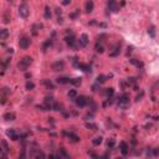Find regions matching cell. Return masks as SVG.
<instances>
[{"mask_svg":"<svg viewBox=\"0 0 159 159\" xmlns=\"http://www.w3.org/2000/svg\"><path fill=\"white\" fill-rule=\"evenodd\" d=\"M31 63H32V57L25 56L19 61V63H17V68H19L20 71L25 72V71H28V68L30 67V65H31Z\"/></svg>","mask_w":159,"mask_h":159,"instance_id":"obj_1","label":"cell"},{"mask_svg":"<svg viewBox=\"0 0 159 159\" xmlns=\"http://www.w3.org/2000/svg\"><path fill=\"white\" fill-rule=\"evenodd\" d=\"M65 40H66V44H67L70 47H72L75 50L78 49V46L76 44V37H75V35L72 31H67V36L65 37Z\"/></svg>","mask_w":159,"mask_h":159,"instance_id":"obj_2","label":"cell"},{"mask_svg":"<svg viewBox=\"0 0 159 159\" xmlns=\"http://www.w3.org/2000/svg\"><path fill=\"white\" fill-rule=\"evenodd\" d=\"M29 14H30V8H29L28 3H21L20 6H19V15L23 17V19H26L29 16Z\"/></svg>","mask_w":159,"mask_h":159,"instance_id":"obj_3","label":"cell"},{"mask_svg":"<svg viewBox=\"0 0 159 159\" xmlns=\"http://www.w3.org/2000/svg\"><path fill=\"white\" fill-rule=\"evenodd\" d=\"M117 104H118L119 107L125 108L129 104V96H128L127 93H122V95L118 97V100H117Z\"/></svg>","mask_w":159,"mask_h":159,"instance_id":"obj_4","label":"cell"},{"mask_svg":"<svg viewBox=\"0 0 159 159\" xmlns=\"http://www.w3.org/2000/svg\"><path fill=\"white\" fill-rule=\"evenodd\" d=\"M30 44H31V40L29 39L28 36H23V37H20V40H19V47H20L21 50L29 49Z\"/></svg>","mask_w":159,"mask_h":159,"instance_id":"obj_5","label":"cell"},{"mask_svg":"<svg viewBox=\"0 0 159 159\" xmlns=\"http://www.w3.org/2000/svg\"><path fill=\"white\" fill-rule=\"evenodd\" d=\"M10 95V88H8V87H3V90H1V104L4 106L6 103V100H8V96Z\"/></svg>","mask_w":159,"mask_h":159,"instance_id":"obj_6","label":"cell"},{"mask_svg":"<svg viewBox=\"0 0 159 159\" xmlns=\"http://www.w3.org/2000/svg\"><path fill=\"white\" fill-rule=\"evenodd\" d=\"M87 97H85V96H78L76 100H75V103L80 108H82V107H85L86 104H87Z\"/></svg>","mask_w":159,"mask_h":159,"instance_id":"obj_7","label":"cell"},{"mask_svg":"<svg viewBox=\"0 0 159 159\" xmlns=\"http://www.w3.org/2000/svg\"><path fill=\"white\" fill-rule=\"evenodd\" d=\"M63 134H67V138L70 142L72 143H78L80 142V137L76 134V133H74V132H63Z\"/></svg>","mask_w":159,"mask_h":159,"instance_id":"obj_8","label":"cell"},{"mask_svg":"<svg viewBox=\"0 0 159 159\" xmlns=\"http://www.w3.org/2000/svg\"><path fill=\"white\" fill-rule=\"evenodd\" d=\"M51 68L54 70V71H62L63 68H65V62H63L62 60H58V61L52 63Z\"/></svg>","mask_w":159,"mask_h":159,"instance_id":"obj_9","label":"cell"},{"mask_svg":"<svg viewBox=\"0 0 159 159\" xmlns=\"http://www.w3.org/2000/svg\"><path fill=\"white\" fill-rule=\"evenodd\" d=\"M107 6H108V10H111L112 12H117L119 10L118 4H117L114 0H111V1H108V3H107Z\"/></svg>","mask_w":159,"mask_h":159,"instance_id":"obj_10","label":"cell"},{"mask_svg":"<svg viewBox=\"0 0 159 159\" xmlns=\"http://www.w3.org/2000/svg\"><path fill=\"white\" fill-rule=\"evenodd\" d=\"M6 134H8V136L10 137V139H11V141H19V138H20V134H17L16 133V131H15V129H8V131H6Z\"/></svg>","mask_w":159,"mask_h":159,"instance_id":"obj_11","label":"cell"},{"mask_svg":"<svg viewBox=\"0 0 159 159\" xmlns=\"http://www.w3.org/2000/svg\"><path fill=\"white\" fill-rule=\"evenodd\" d=\"M3 119L6 121V122H12V121L16 119V114L14 113V112H6V113H4V116H3Z\"/></svg>","mask_w":159,"mask_h":159,"instance_id":"obj_12","label":"cell"},{"mask_svg":"<svg viewBox=\"0 0 159 159\" xmlns=\"http://www.w3.org/2000/svg\"><path fill=\"white\" fill-rule=\"evenodd\" d=\"M88 45V35L87 34H82L80 36V46L82 47H86Z\"/></svg>","mask_w":159,"mask_h":159,"instance_id":"obj_13","label":"cell"},{"mask_svg":"<svg viewBox=\"0 0 159 159\" xmlns=\"http://www.w3.org/2000/svg\"><path fill=\"white\" fill-rule=\"evenodd\" d=\"M119 149H121V153L123 154V155H128V153H129V150H128V144L125 142H121L119 143Z\"/></svg>","mask_w":159,"mask_h":159,"instance_id":"obj_14","label":"cell"},{"mask_svg":"<svg viewBox=\"0 0 159 159\" xmlns=\"http://www.w3.org/2000/svg\"><path fill=\"white\" fill-rule=\"evenodd\" d=\"M40 29H42V25H41V24H34L32 28H31V34L34 35V36H36V35L39 34Z\"/></svg>","mask_w":159,"mask_h":159,"instance_id":"obj_15","label":"cell"},{"mask_svg":"<svg viewBox=\"0 0 159 159\" xmlns=\"http://www.w3.org/2000/svg\"><path fill=\"white\" fill-rule=\"evenodd\" d=\"M87 104H88V107H90V109H91L92 112H95L97 109V103L93 101V98H88L87 100Z\"/></svg>","mask_w":159,"mask_h":159,"instance_id":"obj_16","label":"cell"},{"mask_svg":"<svg viewBox=\"0 0 159 159\" xmlns=\"http://www.w3.org/2000/svg\"><path fill=\"white\" fill-rule=\"evenodd\" d=\"M56 82L60 85H66V83H71V78L70 77H58L56 80Z\"/></svg>","mask_w":159,"mask_h":159,"instance_id":"obj_17","label":"cell"},{"mask_svg":"<svg viewBox=\"0 0 159 159\" xmlns=\"http://www.w3.org/2000/svg\"><path fill=\"white\" fill-rule=\"evenodd\" d=\"M8 37H9V31L6 29H1V31H0V40L1 41H6Z\"/></svg>","mask_w":159,"mask_h":159,"instance_id":"obj_18","label":"cell"},{"mask_svg":"<svg viewBox=\"0 0 159 159\" xmlns=\"http://www.w3.org/2000/svg\"><path fill=\"white\" fill-rule=\"evenodd\" d=\"M58 155H60L62 159H70V155H68L67 150H66L65 148H60V150H58Z\"/></svg>","mask_w":159,"mask_h":159,"instance_id":"obj_19","label":"cell"},{"mask_svg":"<svg viewBox=\"0 0 159 159\" xmlns=\"http://www.w3.org/2000/svg\"><path fill=\"white\" fill-rule=\"evenodd\" d=\"M3 23L4 24L10 23V11H9V10H5L4 14H3Z\"/></svg>","mask_w":159,"mask_h":159,"instance_id":"obj_20","label":"cell"},{"mask_svg":"<svg viewBox=\"0 0 159 159\" xmlns=\"http://www.w3.org/2000/svg\"><path fill=\"white\" fill-rule=\"evenodd\" d=\"M78 68H80V70H82L83 72H87V74L92 71V70H91V66H90V65H86V63H80V65H78Z\"/></svg>","mask_w":159,"mask_h":159,"instance_id":"obj_21","label":"cell"},{"mask_svg":"<svg viewBox=\"0 0 159 159\" xmlns=\"http://www.w3.org/2000/svg\"><path fill=\"white\" fill-rule=\"evenodd\" d=\"M85 8H86V11L87 12H92L93 11V8H95L93 1H87V3L85 4Z\"/></svg>","mask_w":159,"mask_h":159,"instance_id":"obj_22","label":"cell"},{"mask_svg":"<svg viewBox=\"0 0 159 159\" xmlns=\"http://www.w3.org/2000/svg\"><path fill=\"white\" fill-rule=\"evenodd\" d=\"M1 147H3V149H1V152H5V153H8V152H10V147L8 145V142H6L5 139H3V141H1Z\"/></svg>","mask_w":159,"mask_h":159,"instance_id":"obj_23","label":"cell"},{"mask_svg":"<svg viewBox=\"0 0 159 159\" xmlns=\"http://www.w3.org/2000/svg\"><path fill=\"white\" fill-rule=\"evenodd\" d=\"M9 63H10V58H5L4 61H3V63H1V67H3V72H1V75L5 74L6 68H8V66H9Z\"/></svg>","mask_w":159,"mask_h":159,"instance_id":"obj_24","label":"cell"},{"mask_svg":"<svg viewBox=\"0 0 159 159\" xmlns=\"http://www.w3.org/2000/svg\"><path fill=\"white\" fill-rule=\"evenodd\" d=\"M51 10H50V8L49 6H45V12H44V17H45L46 20H50L51 19Z\"/></svg>","mask_w":159,"mask_h":159,"instance_id":"obj_25","label":"cell"},{"mask_svg":"<svg viewBox=\"0 0 159 159\" xmlns=\"http://www.w3.org/2000/svg\"><path fill=\"white\" fill-rule=\"evenodd\" d=\"M119 52H121V46H117V47H114L113 51L109 52V56L111 57H116L119 55Z\"/></svg>","mask_w":159,"mask_h":159,"instance_id":"obj_26","label":"cell"},{"mask_svg":"<svg viewBox=\"0 0 159 159\" xmlns=\"http://www.w3.org/2000/svg\"><path fill=\"white\" fill-rule=\"evenodd\" d=\"M129 62L132 63V65H134V66H137V67L139 68H143V62H141V61H138V60H136V58H131L129 60Z\"/></svg>","mask_w":159,"mask_h":159,"instance_id":"obj_27","label":"cell"},{"mask_svg":"<svg viewBox=\"0 0 159 159\" xmlns=\"http://www.w3.org/2000/svg\"><path fill=\"white\" fill-rule=\"evenodd\" d=\"M51 45H52V39L50 37V39H47L45 42H44V45H42V50L46 51V50H47V47H50Z\"/></svg>","mask_w":159,"mask_h":159,"instance_id":"obj_28","label":"cell"},{"mask_svg":"<svg viewBox=\"0 0 159 159\" xmlns=\"http://www.w3.org/2000/svg\"><path fill=\"white\" fill-rule=\"evenodd\" d=\"M86 128H88V129H91V131L93 132H96L98 131V127H97V124H95V123H86Z\"/></svg>","mask_w":159,"mask_h":159,"instance_id":"obj_29","label":"cell"},{"mask_svg":"<svg viewBox=\"0 0 159 159\" xmlns=\"http://www.w3.org/2000/svg\"><path fill=\"white\" fill-rule=\"evenodd\" d=\"M68 97H70L72 101H75V100L77 98V91H76V90H70V91H68Z\"/></svg>","mask_w":159,"mask_h":159,"instance_id":"obj_30","label":"cell"},{"mask_svg":"<svg viewBox=\"0 0 159 159\" xmlns=\"http://www.w3.org/2000/svg\"><path fill=\"white\" fill-rule=\"evenodd\" d=\"M78 16H80V10L78 9H76L74 12H71V14H70V19H72V20H76Z\"/></svg>","mask_w":159,"mask_h":159,"instance_id":"obj_31","label":"cell"},{"mask_svg":"<svg viewBox=\"0 0 159 159\" xmlns=\"http://www.w3.org/2000/svg\"><path fill=\"white\" fill-rule=\"evenodd\" d=\"M106 78H107V77H106L104 75H100V76L97 77V83H100V85H101V83H104V82L107 81Z\"/></svg>","mask_w":159,"mask_h":159,"instance_id":"obj_32","label":"cell"},{"mask_svg":"<svg viewBox=\"0 0 159 159\" xmlns=\"http://www.w3.org/2000/svg\"><path fill=\"white\" fill-rule=\"evenodd\" d=\"M25 87H26V90H28V91H31V90H34L35 88V83L34 82H31V81H28V82H26V85H25Z\"/></svg>","mask_w":159,"mask_h":159,"instance_id":"obj_33","label":"cell"},{"mask_svg":"<svg viewBox=\"0 0 159 159\" xmlns=\"http://www.w3.org/2000/svg\"><path fill=\"white\" fill-rule=\"evenodd\" d=\"M81 82H82V78H80V77H76V78L71 80V85H74V86L81 85Z\"/></svg>","mask_w":159,"mask_h":159,"instance_id":"obj_34","label":"cell"},{"mask_svg":"<svg viewBox=\"0 0 159 159\" xmlns=\"http://www.w3.org/2000/svg\"><path fill=\"white\" fill-rule=\"evenodd\" d=\"M52 109H54V111H63L62 106H61L58 102H55L54 104H52Z\"/></svg>","mask_w":159,"mask_h":159,"instance_id":"obj_35","label":"cell"},{"mask_svg":"<svg viewBox=\"0 0 159 159\" xmlns=\"http://www.w3.org/2000/svg\"><path fill=\"white\" fill-rule=\"evenodd\" d=\"M148 34H149L150 37H154V36H155V28H154V26H150V28L148 29Z\"/></svg>","mask_w":159,"mask_h":159,"instance_id":"obj_36","label":"cell"},{"mask_svg":"<svg viewBox=\"0 0 159 159\" xmlns=\"http://www.w3.org/2000/svg\"><path fill=\"white\" fill-rule=\"evenodd\" d=\"M92 143H93V145H100V144L102 143V137H97V138H95V139L92 141Z\"/></svg>","mask_w":159,"mask_h":159,"instance_id":"obj_37","label":"cell"},{"mask_svg":"<svg viewBox=\"0 0 159 159\" xmlns=\"http://www.w3.org/2000/svg\"><path fill=\"white\" fill-rule=\"evenodd\" d=\"M106 95H107L108 98H109L111 96H113V95H114V90L112 88V87H109V88H106Z\"/></svg>","mask_w":159,"mask_h":159,"instance_id":"obj_38","label":"cell"},{"mask_svg":"<svg viewBox=\"0 0 159 159\" xmlns=\"http://www.w3.org/2000/svg\"><path fill=\"white\" fill-rule=\"evenodd\" d=\"M25 157H26V149H25V147H23L21 153L19 154V159H25Z\"/></svg>","mask_w":159,"mask_h":159,"instance_id":"obj_39","label":"cell"},{"mask_svg":"<svg viewBox=\"0 0 159 159\" xmlns=\"http://www.w3.org/2000/svg\"><path fill=\"white\" fill-rule=\"evenodd\" d=\"M95 49H96V51H97V52H100V54H102V52L104 51L103 46H102V45H98V42L96 44V47H95Z\"/></svg>","mask_w":159,"mask_h":159,"instance_id":"obj_40","label":"cell"},{"mask_svg":"<svg viewBox=\"0 0 159 159\" xmlns=\"http://www.w3.org/2000/svg\"><path fill=\"white\" fill-rule=\"evenodd\" d=\"M114 144H116L114 139H109V141H108V143H107V145H108V148H109V149H112V148L114 147Z\"/></svg>","mask_w":159,"mask_h":159,"instance_id":"obj_41","label":"cell"},{"mask_svg":"<svg viewBox=\"0 0 159 159\" xmlns=\"http://www.w3.org/2000/svg\"><path fill=\"white\" fill-rule=\"evenodd\" d=\"M143 96H144V91H141V95H138V96L136 97V101H141L143 98Z\"/></svg>","mask_w":159,"mask_h":159,"instance_id":"obj_42","label":"cell"},{"mask_svg":"<svg viewBox=\"0 0 159 159\" xmlns=\"http://www.w3.org/2000/svg\"><path fill=\"white\" fill-rule=\"evenodd\" d=\"M49 159H62V158H61L58 154H52V155H50V157H49Z\"/></svg>","mask_w":159,"mask_h":159,"instance_id":"obj_43","label":"cell"},{"mask_svg":"<svg viewBox=\"0 0 159 159\" xmlns=\"http://www.w3.org/2000/svg\"><path fill=\"white\" fill-rule=\"evenodd\" d=\"M44 83H45V85L47 86L49 88H54V85H52L51 82H49V81H44Z\"/></svg>","mask_w":159,"mask_h":159,"instance_id":"obj_44","label":"cell"},{"mask_svg":"<svg viewBox=\"0 0 159 159\" xmlns=\"http://www.w3.org/2000/svg\"><path fill=\"white\" fill-rule=\"evenodd\" d=\"M153 155H159V148L153 149Z\"/></svg>","mask_w":159,"mask_h":159,"instance_id":"obj_45","label":"cell"},{"mask_svg":"<svg viewBox=\"0 0 159 159\" xmlns=\"http://www.w3.org/2000/svg\"><path fill=\"white\" fill-rule=\"evenodd\" d=\"M100 87V83H96V85L92 86V91H97V88Z\"/></svg>","mask_w":159,"mask_h":159,"instance_id":"obj_46","label":"cell"},{"mask_svg":"<svg viewBox=\"0 0 159 159\" xmlns=\"http://www.w3.org/2000/svg\"><path fill=\"white\" fill-rule=\"evenodd\" d=\"M85 118L86 119H92V118H93V114H90V113H88V114H86V117H85Z\"/></svg>","mask_w":159,"mask_h":159,"instance_id":"obj_47","label":"cell"},{"mask_svg":"<svg viewBox=\"0 0 159 159\" xmlns=\"http://www.w3.org/2000/svg\"><path fill=\"white\" fill-rule=\"evenodd\" d=\"M1 159H8V157H6V153H5V152H1Z\"/></svg>","mask_w":159,"mask_h":159,"instance_id":"obj_48","label":"cell"},{"mask_svg":"<svg viewBox=\"0 0 159 159\" xmlns=\"http://www.w3.org/2000/svg\"><path fill=\"white\" fill-rule=\"evenodd\" d=\"M56 14L57 15H61V14H62V11H61V9H60V8H56Z\"/></svg>","mask_w":159,"mask_h":159,"instance_id":"obj_49","label":"cell"},{"mask_svg":"<svg viewBox=\"0 0 159 159\" xmlns=\"http://www.w3.org/2000/svg\"><path fill=\"white\" fill-rule=\"evenodd\" d=\"M68 4H71V1H70V0H66V1H62V5H68Z\"/></svg>","mask_w":159,"mask_h":159,"instance_id":"obj_50","label":"cell"},{"mask_svg":"<svg viewBox=\"0 0 159 159\" xmlns=\"http://www.w3.org/2000/svg\"><path fill=\"white\" fill-rule=\"evenodd\" d=\"M101 159H108V154L106 153L104 155H102V157H101Z\"/></svg>","mask_w":159,"mask_h":159,"instance_id":"obj_51","label":"cell"},{"mask_svg":"<svg viewBox=\"0 0 159 159\" xmlns=\"http://www.w3.org/2000/svg\"><path fill=\"white\" fill-rule=\"evenodd\" d=\"M8 52H9V54H12L14 51H12V49H8Z\"/></svg>","mask_w":159,"mask_h":159,"instance_id":"obj_52","label":"cell"}]
</instances>
